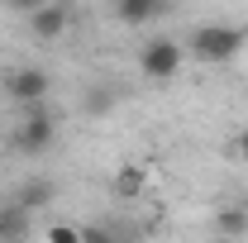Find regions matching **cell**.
Wrapping results in <instances>:
<instances>
[{
    "label": "cell",
    "instance_id": "obj_14",
    "mask_svg": "<svg viewBox=\"0 0 248 243\" xmlns=\"http://www.w3.org/2000/svg\"><path fill=\"white\" fill-rule=\"evenodd\" d=\"M38 5H48V0H5V10H15V15H33Z\"/></svg>",
    "mask_w": 248,
    "mask_h": 243
},
{
    "label": "cell",
    "instance_id": "obj_9",
    "mask_svg": "<svg viewBox=\"0 0 248 243\" xmlns=\"http://www.w3.org/2000/svg\"><path fill=\"white\" fill-rule=\"evenodd\" d=\"M110 186H115V196H124V200H129V196H139V191H143V167H120Z\"/></svg>",
    "mask_w": 248,
    "mask_h": 243
},
{
    "label": "cell",
    "instance_id": "obj_8",
    "mask_svg": "<svg viewBox=\"0 0 248 243\" xmlns=\"http://www.w3.org/2000/svg\"><path fill=\"white\" fill-rule=\"evenodd\" d=\"M53 196H58V186L48 182V177H29V182L19 186V191H15V200H19V205H24V210H48V205H53Z\"/></svg>",
    "mask_w": 248,
    "mask_h": 243
},
{
    "label": "cell",
    "instance_id": "obj_6",
    "mask_svg": "<svg viewBox=\"0 0 248 243\" xmlns=\"http://www.w3.org/2000/svg\"><path fill=\"white\" fill-rule=\"evenodd\" d=\"M29 229H33V210H24L19 200L0 205V243H24Z\"/></svg>",
    "mask_w": 248,
    "mask_h": 243
},
{
    "label": "cell",
    "instance_id": "obj_11",
    "mask_svg": "<svg viewBox=\"0 0 248 243\" xmlns=\"http://www.w3.org/2000/svg\"><path fill=\"white\" fill-rule=\"evenodd\" d=\"M110 110H115V91H110V86L86 91V115H110Z\"/></svg>",
    "mask_w": 248,
    "mask_h": 243
},
{
    "label": "cell",
    "instance_id": "obj_13",
    "mask_svg": "<svg viewBox=\"0 0 248 243\" xmlns=\"http://www.w3.org/2000/svg\"><path fill=\"white\" fill-rule=\"evenodd\" d=\"M77 234H81V243H120L110 224H77Z\"/></svg>",
    "mask_w": 248,
    "mask_h": 243
},
{
    "label": "cell",
    "instance_id": "obj_4",
    "mask_svg": "<svg viewBox=\"0 0 248 243\" xmlns=\"http://www.w3.org/2000/svg\"><path fill=\"white\" fill-rule=\"evenodd\" d=\"M5 95H10V105H38V100H48V95H53L48 67H33V62L10 67V72H5Z\"/></svg>",
    "mask_w": 248,
    "mask_h": 243
},
{
    "label": "cell",
    "instance_id": "obj_10",
    "mask_svg": "<svg viewBox=\"0 0 248 243\" xmlns=\"http://www.w3.org/2000/svg\"><path fill=\"white\" fill-rule=\"evenodd\" d=\"M215 229L229 234V239H244V234H248V210H219L215 214Z\"/></svg>",
    "mask_w": 248,
    "mask_h": 243
},
{
    "label": "cell",
    "instance_id": "obj_12",
    "mask_svg": "<svg viewBox=\"0 0 248 243\" xmlns=\"http://www.w3.org/2000/svg\"><path fill=\"white\" fill-rule=\"evenodd\" d=\"M48 243H81V234L67 219H48Z\"/></svg>",
    "mask_w": 248,
    "mask_h": 243
},
{
    "label": "cell",
    "instance_id": "obj_1",
    "mask_svg": "<svg viewBox=\"0 0 248 243\" xmlns=\"http://www.w3.org/2000/svg\"><path fill=\"white\" fill-rule=\"evenodd\" d=\"M191 58L205 62V67H224V62H234L239 53L248 48V29L244 24H196L191 29Z\"/></svg>",
    "mask_w": 248,
    "mask_h": 243
},
{
    "label": "cell",
    "instance_id": "obj_2",
    "mask_svg": "<svg viewBox=\"0 0 248 243\" xmlns=\"http://www.w3.org/2000/svg\"><path fill=\"white\" fill-rule=\"evenodd\" d=\"M19 110H24V115H19L15 134H10V152H19V157H43V152L58 143V120H53L48 100L19 105Z\"/></svg>",
    "mask_w": 248,
    "mask_h": 243
},
{
    "label": "cell",
    "instance_id": "obj_5",
    "mask_svg": "<svg viewBox=\"0 0 248 243\" xmlns=\"http://www.w3.org/2000/svg\"><path fill=\"white\" fill-rule=\"evenodd\" d=\"M24 19H29V33H33V38H43V43H48V38H62V33L72 29V15H67V5H62V0L38 5V10L24 15Z\"/></svg>",
    "mask_w": 248,
    "mask_h": 243
},
{
    "label": "cell",
    "instance_id": "obj_3",
    "mask_svg": "<svg viewBox=\"0 0 248 243\" xmlns=\"http://www.w3.org/2000/svg\"><path fill=\"white\" fill-rule=\"evenodd\" d=\"M182 67H186V48L177 38H148L139 53V72L148 81H172V76H182Z\"/></svg>",
    "mask_w": 248,
    "mask_h": 243
},
{
    "label": "cell",
    "instance_id": "obj_7",
    "mask_svg": "<svg viewBox=\"0 0 248 243\" xmlns=\"http://www.w3.org/2000/svg\"><path fill=\"white\" fill-rule=\"evenodd\" d=\"M162 10H167V0H115V19H120L124 29H143V24H153Z\"/></svg>",
    "mask_w": 248,
    "mask_h": 243
},
{
    "label": "cell",
    "instance_id": "obj_15",
    "mask_svg": "<svg viewBox=\"0 0 248 243\" xmlns=\"http://www.w3.org/2000/svg\"><path fill=\"white\" fill-rule=\"evenodd\" d=\"M234 152H239V162L248 167V129H239V138H234Z\"/></svg>",
    "mask_w": 248,
    "mask_h": 243
}]
</instances>
